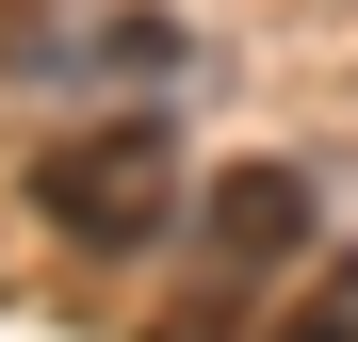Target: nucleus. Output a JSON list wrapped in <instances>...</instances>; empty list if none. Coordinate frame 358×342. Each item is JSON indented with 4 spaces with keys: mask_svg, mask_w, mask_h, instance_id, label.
Masks as SVG:
<instances>
[{
    "mask_svg": "<svg viewBox=\"0 0 358 342\" xmlns=\"http://www.w3.org/2000/svg\"><path fill=\"white\" fill-rule=\"evenodd\" d=\"M33 228L82 261H147L163 228H196V163H179V131L131 98V114H82L66 147L33 163Z\"/></svg>",
    "mask_w": 358,
    "mask_h": 342,
    "instance_id": "nucleus-1",
    "label": "nucleus"
},
{
    "mask_svg": "<svg viewBox=\"0 0 358 342\" xmlns=\"http://www.w3.org/2000/svg\"><path fill=\"white\" fill-rule=\"evenodd\" d=\"M0 82H33V98H163V82H196V33L163 0H82L49 33H0Z\"/></svg>",
    "mask_w": 358,
    "mask_h": 342,
    "instance_id": "nucleus-2",
    "label": "nucleus"
},
{
    "mask_svg": "<svg viewBox=\"0 0 358 342\" xmlns=\"http://www.w3.org/2000/svg\"><path fill=\"white\" fill-rule=\"evenodd\" d=\"M310 228H326L310 163H212V180H196V245H212V277H277V261H310Z\"/></svg>",
    "mask_w": 358,
    "mask_h": 342,
    "instance_id": "nucleus-3",
    "label": "nucleus"
},
{
    "mask_svg": "<svg viewBox=\"0 0 358 342\" xmlns=\"http://www.w3.org/2000/svg\"><path fill=\"white\" fill-rule=\"evenodd\" d=\"M277 342H358V261H326V277H310V294H293V310H277Z\"/></svg>",
    "mask_w": 358,
    "mask_h": 342,
    "instance_id": "nucleus-4",
    "label": "nucleus"
}]
</instances>
